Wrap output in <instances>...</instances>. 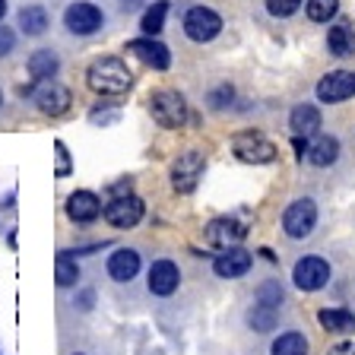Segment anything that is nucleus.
<instances>
[{
    "instance_id": "obj_5",
    "label": "nucleus",
    "mask_w": 355,
    "mask_h": 355,
    "mask_svg": "<svg viewBox=\"0 0 355 355\" xmlns=\"http://www.w3.org/2000/svg\"><path fill=\"white\" fill-rule=\"evenodd\" d=\"M102 22H105L102 10H98L96 3H86V0L70 3L64 13V26L73 32V35H92V32L102 29Z\"/></svg>"
},
{
    "instance_id": "obj_28",
    "label": "nucleus",
    "mask_w": 355,
    "mask_h": 355,
    "mask_svg": "<svg viewBox=\"0 0 355 355\" xmlns=\"http://www.w3.org/2000/svg\"><path fill=\"white\" fill-rule=\"evenodd\" d=\"M340 10V0H308V16L314 22H330Z\"/></svg>"
},
{
    "instance_id": "obj_19",
    "label": "nucleus",
    "mask_w": 355,
    "mask_h": 355,
    "mask_svg": "<svg viewBox=\"0 0 355 355\" xmlns=\"http://www.w3.org/2000/svg\"><path fill=\"white\" fill-rule=\"evenodd\" d=\"M288 124H292L295 137H311V133L320 130V111L314 108V105H298V108H292Z\"/></svg>"
},
{
    "instance_id": "obj_12",
    "label": "nucleus",
    "mask_w": 355,
    "mask_h": 355,
    "mask_svg": "<svg viewBox=\"0 0 355 355\" xmlns=\"http://www.w3.org/2000/svg\"><path fill=\"white\" fill-rule=\"evenodd\" d=\"M127 51H130L133 58H140L146 67H153V70H168V64H171L168 48H165L162 42H155L153 35L130 42V44H127Z\"/></svg>"
},
{
    "instance_id": "obj_32",
    "label": "nucleus",
    "mask_w": 355,
    "mask_h": 355,
    "mask_svg": "<svg viewBox=\"0 0 355 355\" xmlns=\"http://www.w3.org/2000/svg\"><path fill=\"white\" fill-rule=\"evenodd\" d=\"M13 44H16V35L7 26H0V58H7V54L13 51Z\"/></svg>"
},
{
    "instance_id": "obj_13",
    "label": "nucleus",
    "mask_w": 355,
    "mask_h": 355,
    "mask_svg": "<svg viewBox=\"0 0 355 355\" xmlns=\"http://www.w3.org/2000/svg\"><path fill=\"white\" fill-rule=\"evenodd\" d=\"M355 96V73L346 70H336V73H327L318 83V98L320 102H343V98Z\"/></svg>"
},
{
    "instance_id": "obj_14",
    "label": "nucleus",
    "mask_w": 355,
    "mask_h": 355,
    "mask_svg": "<svg viewBox=\"0 0 355 355\" xmlns=\"http://www.w3.org/2000/svg\"><path fill=\"white\" fill-rule=\"evenodd\" d=\"M178 286H181L178 263H171V260H155V263L149 266V292H153V295H171Z\"/></svg>"
},
{
    "instance_id": "obj_29",
    "label": "nucleus",
    "mask_w": 355,
    "mask_h": 355,
    "mask_svg": "<svg viewBox=\"0 0 355 355\" xmlns=\"http://www.w3.org/2000/svg\"><path fill=\"white\" fill-rule=\"evenodd\" d=\"M302 7V0H266V10L273 16H292Z\"/></svg>"
},
{
    "instance_id": "obj_33",
    "label": "nucleus",
    "mask_w": 355,
    "mask_h": 355,
    "mask_svg": "<svg viewBox=\"0 0 355 355\" xmlns=\"http://www.w3.org/2000/svg\"><path fill=\"white\" fill-rule=\"evenodd\" d=\"M209 102H213V108H222V105H225V102H232V89H229V86L216 89L213 96H209Z\"/></svg>"
},
{
    "instance_id": "obj_10",
    "label": "nucleus",
    "mask_w": 355,
    "mask_h": 355,
    "mask_svg": "<svg viewBox=\"0 0 355 355\" xmlns=\"http://www.w3.org/2000/svg\"><path fill=\"white\" fill-rule=\"evenodd\" d=\"M32 98H35V105L44 111V114H51V118H58V114H64L67 108H70V89L60 86V83H42L38 89H32Z\"/></svg>"
},
{
    "instance_id": "obj_7",
    "label": "nucleus",
    "mask_w": 355,
    "mask_h": 355,
    "mask_svg": "<svg viewBox=\"0 0 355 355\" xmlns=\"http://www.w3.org/2000/svg\"><path fill=\"white\" fill-rule=\"evenodd\" d=\"M314 222H318L314 200H295V203L286 209V216H282V229H286L288 238H304V235H311Z\"/></svg>"
},
{
    "instance_id": "obj_30",
    "label": "nucleus",
    "mask_w": 355,
    "mask_h": 355,
    "mask_svg": "<svg viewBox=\"0 0 355 355\" xmlns=\"http://www.w3.org/2000/svg\"><path fill=\"white\" fill-rule=\"evenodd\" d=\"M257 302H266V304H279L282 302V288L279 282H263L257 292Z\"/></svg>"
},
{
    "instance_id": "obj_26",
    "label": "nucleus",
    "mask_w": 355,
    "mask_h": 355,
    "mask_svg": "<svg viewBox=\"0 0 355 355\" xmlns=\"http://www.w3.org/2000/svg\"><path fill=\"white\" fill-rule=\"evenodd\" d=\"M54 282H58L60 288H70L80 282V266L70 260V254H60L58 263H54Z\"/></svg>"
},
{
    "instance_id": "obj_36",
    "label": "nucleus",
    "mask_w": 355,
    "mask_h": 355,
    "mask_svg": "<svg viewBox=\"0 0 355 355\" xmlns=\"http://www.w3.org/2000/svg\"><path fill=\"white\" fill-rule=\"evenodd\" d=\"M0 102H3V96H0Z\"/></svg>"
},
{
    "instance_id": "obj_4",
    "label": "nucleus",
    "mask_w": 355,
    "mask_h": 355,
    "mask_svg": "<svg viewBox=\"0 0 355 355\" xmlns=\"http://www.w3.org/2000/svg\"><path fill=\"white\" fill-rule=\"evenodd\" d=\"M184 32L193 42H213L222 32V19H219V13L209 7H191L184 16Z\"/></svg>"
},
{
    "instance_id": "obj_3",
    "label": "nucleus",
    "mask_w": 355,
    "mask_h": 355,
    "mask_svg": "<svg viewBox=\"0 0 355 355\" xmlns=\"http://www.w3.org/2000/svg\"><path fill=\"white\" fill-rule=\"evenodd\" d=\"M149 111H153L155 124L162 127H181L187 121V102L178 96L175 89H159L149 98Z\"/></svg>"
},
{
    "instance_id": "obj_9",
    "label": "nucleus",
    "mask_w": 355,
    "mask_h": 355,
    "mask_svg": "<svg viewBox=\"0 0 355 355\" xmlns=\"http://www.w3.org/2000/svg\"><path fill=\"white\" fill-rule=\"evenodd\" d=\"M200 175H203V159L197 153L178 155L175 165H171V184L178 193H191L200 184Z\"/></svg>"
},
{
    "instance_id": "obj_2",
    "label": "nucleus",
    "mask_w": 355,
    "mask_h": 355,
    "mask_svg": "<svg viewBox=\"0 0 355 355\" xmlns=\"http://www.w3.org/2000/svg\"><path fill=\"white\" fill-rule=\"evenodd\" d=\"M232 149H235V155L248 165H270V162H276V155H279L276 143H270L263 133H257V130L238 133L235 140H232Z\"/></svg>"
},
{
    "instance_id": "obj_23",
    "label": "nucleus",
    "mask_w": 355,
    "mask_h": 355,
    "mask_svg": "<svg viewBox=\"0 0 355 355\" xmlns=\"http://www.w3.org/2000/svg\"><path fill=\"white\" fill-rule=\"evenodd\" d=\"M327 44H330V54L336 58H349L355 51V35L349 26H333L330 35H327Z\"/></svg>"
},
{
    "instance_id": "obj_15",
    "label": "nucleus",
    "mask_w": 355,
    "mask_h": 355,
    "mask_svg": "<svg viewBox=\"0 0 355 355\" xmlns=\"http://www.w3.org/2000/svg\"><path fill=\"white\" fill-rule=\"evenodd\" d=\"M98 213H102V200L92 191H76L67 200V216L73 222H92L98 219Z\"/></svg>"
},
{
    "instance_id": "obj_18",
    "label": "nucleus",
    "mask_w": 355,
    "mask_h": 355,
    "mask_svg": "<svg viewBox=\"0 0 355 355\" xmlns=\"http://www.w3.org/2000/svg\"><path fill=\"white\" fill-rule=\"evenodd\" d=\"M308 162L318 165V168H324V165H333L336 162V155H340V143L333 140V137H314V140L308 143Z\"/></svg>"
},
{
    "instance_id": "obj_20",
    "label": "nucleus",
    "mask_w": 355,
    "mask_h": 355,
    "mask_svg": "<svg viewBox=\"0 0 355 355\" xmlns=\"http://www.w3.org/2000/svg\"><path fill=\"white\" fill-rule=\"evenodd\" d=\"M58 67H60V60H58V54L54 51H35L29 58L32 80H51V76L58 73Z\"/></svg>"
},
{
    "instance_id": "obj_11",
    "label": "nucleus",
    "mask_w": 355,
    "mask_h": 355,
    "mask_svg": "<svg viewBox=\"0 0 355 355\" xmlns=\"http://www.w3.org/2000/svg\"><path fill=\"white\" fill-rule=\"evenodd\" d=\"M248 235V229H244L238 219H213L207 225V244H213V248H219V251H229V248H235L241 238Z\"/></svg>"
},
{
    "instance_id": "obj_17",
    "label": "nucleus",
    "mask_w": 355,
    "mask_h": 355,
    "mask_svg": "<svg viewBox=\"0 0 355 355\" xmlns=\"http://www.w3.org/2000/svg\"><path fill=\"white\" fill-rule=\"evenodd\" d=\"M108 273H111V279L130 282L133 276L140 273V254L130 251V248H118V251L108 257Z\"/></svg>"
},
{
    "instance_id": "obj_24",
    "label": "nucleus",
    "mask_w": 355,
    "mask_h": 355,
    "mask_svg": "<svg viewBox=\"0 0 355 355\" xmlns=\"http://www.w3.org/2000/svg\"><path fill=\"white\" fill-rule=\"evenodd\" d=\"M273 355H308V340H304L302 333L288 330L273 343Z\"/></svg>"
},
{
    "instance_id": "obj_16",
    "label": "nucleus",
    "mask_w": 355,
    "mask_h": 355,
    "mask_svg": "<svg viewBox=\"0 0 355 355\" xmlns=\"http://www.w3.org/2000/svg\"><path fill=\"white\" fill-rule=\"evenodd\" d=\"M251 254L241 251V248H229V251H222L219 257H216L213 270L222 276V279H235V276H244L248 270H251Z\"/></svg>"
},
{
    "instance_id": "obj_22",
    "label": "nucleus",
    "mask_w": 355,
    "mask_h": 355,
    "mask_svg": "<svg viewBox=\"0 0 355 355\" xmlns=\"http://www.w3.org/2000/svg\"><path fill=\"white\" fill-rule=\"evenodd\" d=\"M19 29L26 35H42L48 29V10L44 7H22L19 10Z\"/></svg>"
},
{
    "instance_id": "obj_31",
    "label": "nucleus",
    "mask_w": 355,
    "mask_h": 355,
    "mask_svg": "<svg viewBox=\"0 0 355 355\" xmlns=\"http://www.w3.org/2000/svg\"><path fill=\"white\" fill-rule=\"evenodd\" d=\"M54 153H58V168H54V175L67 178V175H70V168H73V165H70V153H67V146L60 140L54 143Z\"/></svg>"
},
{
    "instance_id": "obj_1",
    "label": "nucleus",
    "mask_w": 355,
    "mask_h": 355,
    "mask_svg": "<svg viewBox=\"0 0 355 355\" xmlns=\"http://www.w3.org/2000/svg\"><path fill=\"white\" fill-rule=\"evenodd\" d=\"M86 83H89L92 92H102V96H121V92L130 89L133 76H130V70H127V64L121 58H102V60H96V64L89 67Z\"/></svg>"
},
{
    "instance_id": "obj_8",
    "label": "nucleus",
    "mask_w": 355,
    "mask_h": 355,
    "mask_svg": "<svg viewBox=\"0 0 355 355\" xmlns=\"http://www.w3.org/2000/svg\"><path fill=\"white\" fill-rule=\"evenodd\" d=\"M105 219H108V225H114V229H133V225L143 219V200H137L133 193L114 197L108 207H105Z\"/></svg>"
},
{
    "instance_id": "obj_25",
    "label": "nucleus",
    "mask_w": 355,
    "mask_h": 355,
    "mask_svg": "<svg viewBox=\"0 0 355 355\" xmlns=\"http://www.w3.org/2000/svg\"><path fill=\"white\" fill-rule=\"evenodd\" d=\"M165 13H168V0H155L153 7L143 13V19H140L143 32H146V35H159L162 26H165Z\"/></svg>"
},
{
    "instance_id": "obj_21",
    "label": "nucleus",
    "mask_w": 355,
    "mask_h": 355,
    "mask_svg": "<svg viewBox=\"0 0 355 355\" xmlns=\"http://www.w3.org/2000/svg\"><path fill=\"white\" fill-rule=\"evenodd\" d=\"M320 327L330 333H346L355 327V314L352 311H343V308H324L320 311Z\"/></svg>"
},
{
    "instance_id": "obj_34",
    "label": "nucleus",
    "mask_w": 355,
    "mask_h": 355,
    "mask_svg": "<svg viewBox=\"0 0 355 355\" xmlns=\"http://www.w3.org/2000/svg\"><path fill=\"white\" fill-rule=\"evenodd\" d=\"M327 355H355V343H340V346H333Z\"/></svg>"
},
{
    "instance_id": "obj_35",
    "label": "nucleus",
    "mask_w": 355,
    "mask_h": 355,
    "mask_svg": "<svg viewBox=\"0 0 355 355\" xmlns=\"http://www.w3.org/2000/svg\"><path fill=\"white\" fill-rule=\"evenodd\" d=\"M7 16V0H0V19Z\"/></svg>"
},
{
    "instance_id": "obj_6",
    "label": "nucleus",
    "mask_w": 355,
    "mask_h": 355,
    "mask_svg": "<svg viewBox=\"0 0 355 355\" xmlns=\"http://www.w3.org/2000/svg\"><path fill=\"white\" fill-rule=\"evenodd\" d=\"M292 279H295V286L302 288V292H318V288L327 286V279H330V263H327L324 257H302L295 263V273H292Z\"/></svg>"
},
{
    "instance_id": "obj_27",
    "label": "nucleus",
    "mask_w": 355,
    "mask_h": 355,
    "mask_svg": "<svg viewBox=\"0 0 355 355\" xmlns=\"http://www.w3.org/2000/svg\"><path fill=\"white\" fill-rule=\"evenodd\" d=\"M279 318V304H266V302H257L251 308V327L254 330H270Z\"/></svg>"
}]
</instances>
